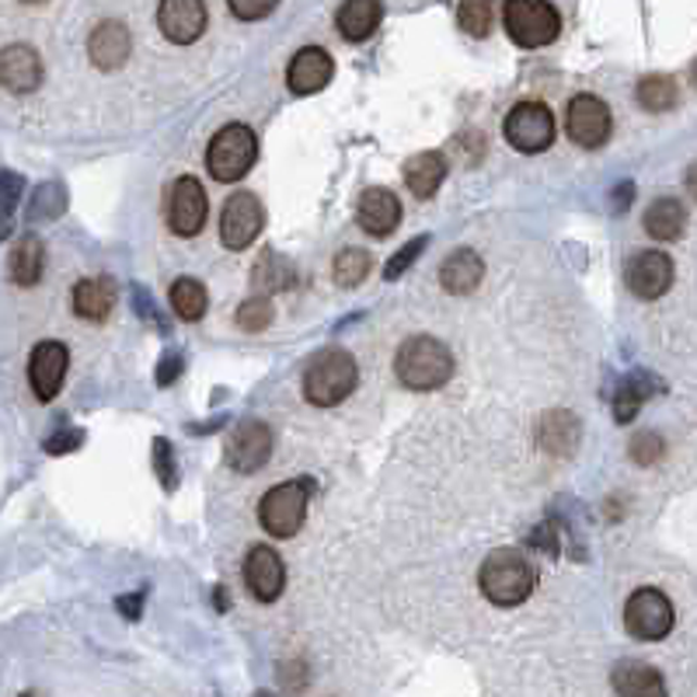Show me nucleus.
<instances>
[{
	"label": "nucleus",
	"mask_w": 697,
	"mask_h": 697,
	"mask_svg": "<svg viewBox=\"0 0 697 697\" xmlns=\"http://www.w3.org/2000/svg\"><path fill=\"white\" fill-rule=\"evenodd\" d=\"M172 443L168 440H154V468L164 489H175L178 485V471H175V457H172Z\"/></svg>",
	"instance_id": "nucleus-39"
},
{
	"label": "nucleus",
	"mask_w": 697,
	"mask_h": 697,
	"mask_svg": "<svg viewBox=\"0 0 697 697\" xmlns=\"http://www.w3.org/2000/svg\"><path fill=\"white\" fill-rule=\"evenodd\" d=\"M258 697H273V694H265V690H262V694H258Z\"/></svg>",
	"instance_id": "nucleus-48"
},
{
	"label": "nucleus",
	"mask_w": 697,
	"mask_h": 697,
	"mask_svg": "<svg viewBox=\"0 0 697 697\" xmlns=\"http://www.w3.org/2000/svg\"><path fill=\"white\" fill-rule=\"evenodd\" d=\"M273 325V304L265 296H252L238 307V328L241 331H262Z\"/></svg>",
	"instance_id": "nucleus-36"
},
{
	"label": "nucleus",
	"mask_w": 697,
	"mask_h": 697,
	"mask_svg": "<svg viewBox=\"0 0 697 697\" xmlns=\"http://www.w3.org/2000/svg\"><path fill=\"white\" fill-rule=\"evenodd\" d=\"M252 283L265 293H279V290H287L293 283V265L283 262L279 255H265L258 262V269L252 273Z\"/></svg>",
	"instance_id": "nucleus-33"
},
{
	"label": "nucleus",
	"mask_w": 697,
	"mask_h": 697,
	"mask_svg": "<svg viewBox=\"0 0 697 697\" xmlns=\"http://www.w3.org/2000/svg\"><path fill=\"white\" fill-rule=\"evenodd\" d=\"M0 85L14 94H28L42 85V60L31 46L14 42L0 53Z\"/></svg>",
	"instance_id": "nucleus-18"
},
{
	"label": "nucleus",
	"mask_w": 697,
	"mask_h": 697,
	"mask_svg": "<svg viewBox=\"0 0 697 697\" xmlns=\"http://www.w3.org/2000/svg\"><path fill=\"white\" fill-rule=\"evenodd\" d=\"M457 22L468 36H489L492 28V0H460L457 4Z\"/></svg>",
	"instance_id": "nucleus-34"
},
{
	"label": "nucleus",
	"mask_w": 697,
	"mask_h": 697,
	"mask_svg": "<svg viewBox=\"0 0 697 697\" xmlns=\"http://www.w3.org/2000/svg\"><path fill=\"white\" fill-rule=\"evenodd\" d=\"M46 269V252H42V241L36 235H25L18 241V248L11 252V279L18 287H36L42 279Z\"/></svg>",
	"instance_id": "nucleus-26"
},
{
	"label": "nucleus",
	"mask_w": 697,
	"mask_h": 697,
	"mask_svg": "<svg viewBox=\"0 0 697 697\" xmlns=\"http://www.w3.org/2000/svg\"><path fill=\"white\" fill-rule=\"evenodd\" d=\"M255 157H258L255 132L248 126H241V123H230L210 140L206 168L217 181H238V178H244L248 172H252Z\"/></svg>",
	"instance_id": "nucleus-6"
},
{
	"label": "nucleus",
	"mask_w": 697,
	"mask_h": 697,
	"mask_svg": "<svg viewBox=\"0 0 697 697\" xmlns=\"http://www.w3.org/2000/svg\"><path fill=\"white\" fill-rule=\"evenodd\" d=\"M331 74H335V60L328 56V49L307 46L290 60L287 85H290L293 94H318V91L328 88Z\"/></svg>",
	"instance_id": "nucleus-17"
},
{
	"label": "nucleus",
	"mask_w": 697,
	"mask_h": 697,
	"mask_svg": "<svg viewBox=\"0 0 697 697\" xmlns=\"http://www.w3.org/2000/svg\"><path fill=\"white\" fill-rule=\"evenodd\" d=\"M380 18H384V8H380V0H345L339 8V31L348 39V42H363L370 39Z\"/></svg>",
	"instance_id": "nucleus-23"
},
{
	"label": "nucleus",
	"mask_w": 697,
	"mask_h": 697,
	"mask_svg": "<svg viewBox=\"0 0 697 697\" xmlns=\"http://www.w3.org/2000/svg\"><path fill=\"white\" fill-rule=\"evenodd\" d=\"M115 607H119V613L126 621H137L140 607H143V593H129V596H123V600H115Z\"/></svg>",
	"instance_id": "nucleus-43"
},
{
	"label": "nucleus",
	"mask_w": 697,
	"mask_h": 697,
	"mask_svg": "<svg viewBox=\"0 0 697 697\" xmlns=\"http://www.w3.org/2000/svg\"><path fill=\"white\" fill-rule=\"evenodd\" d=\"M273 454V429L265 422H241L235 436L227 443V464L241 474H252L265 468V460Z\"/></svg>",
	"instance_id": "nucleus-15"
},
{
	"label": "nucleus",
	"mask_w": 697,
	"mask_h": 697,
	"mask_svg": "<svg viewBox=\"0 0 697 697\" xmlns=\"http://www.w3.org/2000/svg\"><path fill=\"white\" fill-rule=\"evenodd\" d=\"M307 499H311L307 478H293V481H283V485L269 489L258 503L262 527L269 530L273 537H293L307 520Z\"/></svg>",
	"instance_id": "nucleus-5"
},
{
	"label": "nucleus",
	"mask_w": 697,
	"mask_h": 697,
	"mask_svg": "<svg viewBox=\"0 0 697 697\" xmlns=\"http://www.w3.org/2000/svg\"><path fill=\"white\" fill-rule=\"evenodd\" d=\"M66 367H71V353L66 345L56 339H46L31 348V359H28V384L36 391L39 402H53L60 394L63 380H66Z\"/></svg>",
	"instance_id": "nucleus-12"
},
{
	"label": "nucleus",
	"mask_w": 697,
	"mask_h": 697,
	"mask_svg": "<svg viewBox=\"0 0 697 697\" xmlns=\"http://www.w3.org/2000/svg\"><path fill=\"white\" fill-rule=\"evenodd\" d=\"M394 373L408 391H436L454 373V356L440 339L415 335L397 348Z\"/></svg>",
	"instance_id": "nucleus-2"
},
{
	"label": "nucleus",
	"mask_w": 697,
	"mask_h": 697,
	"mask_svg": "<svg viewBox=\"0 0 697 697\" xmlns=\"http://www.w3.org/2000/svg\"><path fill=\"white\" fill-rule=\"evenodd\" d=\"M566 129L579 147L596 151V147H604L610 140V129H613L610 109L596 94H575L566 112Z\"/></svg>",
	"instance_id": "nucleus-11"
},
{
	"label": "nucleus",
	"mask_w": 697,
	"mask_h": 697,
	"mask_svg": "<svg viewBox=\"0 0 697 697\" xmlns=\"http://www.w3.org/2000/svg\"><path fill=\"white\" fill-rule=\"evenodd\" d=\"M331 276L342 290H353L359 287L363 279L370 276V255L359 252V248H345V252L335 255V265H331Z\"/></svg>",
	"instance_id": "nucleus-32"
},
{
	"label": "nucleus",
	"mask_w": 697,
	"mask_h": 697,
	"mask_svg": "<svg viewBox=\"0 0 697 697\" xmlns=\"http://www.w3.org/2000/svg\"><path fill=\"white\" fill-rule=\"evenodd\" d=\"M662 454H667V443H662L659 433H638L632 440V460L635 464H656Z\"/></svg>",
	"instance_id": "nucleus-38"
},
{
	"label": "nucleus",
	"mask_w": 697,
	"mask_h": 697,
	"mask_svg": "<svg viewBox=\"0 0 697 697\" xmlns=\"http://www.w3.org/2000/svg\"><path fill=\"white\" fill-rule=\"evenodd\" d=\"M22 697H31V694H22Z\"/></svg>",
	"instance_id": "nucleus-49"
},
{
	"label": "nucleus",
	"mask_w": 697,
	"mask_h": 697,
	"mask_svg": "<svg viewBox=\"0 0 697 697\" xmlns=\"http://www.w3.org/2000/svg\"><path fill=\"white\" fill-rule=\"evenodd\" d=\"M673 604L659 590H635L624 604V628L638 642H662L673 632Z\"/></svg>",
	"instance_id": "nucleus-7"
},
{
	"label": "nucleus",
	"mask_w": 697,
	"mask_h": 697,
	"mask_svg": "<svg viewBox=\"0 0 697 697\" xmlns=\"http://www.w3.org/2000/svg\"><path fill=\"white\" fill-rule=\"evenodd\" d=\"M684 224H687V213L676 199H656V203L645 210V230H649L656 241H676L684 235Z\"/></svg>",
	"instance_id": "nucleus-27"
},
{
	"label": "nucleus",
	"mask_w": 697,
	"mask_h": 697,
	"mask_svg": "<svg viewBox=\"0 0 697 697\" xmlns=\"http://www.w3.org/2000/svg\"><path fill=\"white\" fill-rule=\"evenodd\" d=\"M632 192H635V186H632V181H624V186L613 192V210H628V203H632Z\"/></svg>",
	"instance_id": "nucleus-45"
},
{
	"label": "nucleus",
	"mask_w": 697,
	"mask_h": 697,
	"mask_svg": "<svg viewBox=\"0 0 697 697\" xmlns=\"http://www.w3.org/2000/svg\"><path fill=\"white\" fill-rule=\"evenodd\" d=\"M503 25H506V36L517 46L537 49V46H552L558 39L561 14L547 4V0H506Z\"/></svg>",
	"instance_id": "nucleus-4"
},
{
	"label": "nucleus",
	"mask_w": 697,
	"mask_h": 697,
	"mask_svg": "<svg viewBox=\"0 0 697 697\" xmlns=\"http://www.w3.org/2000/svg\"><path fill=\"white\" fill-rule=\"evenodd\" d=\"M356 220L363 230H370L373 238H388L391 230L402 224V203H397V195L384 186H373L359 195L356 203Z\"/></svg>",
	"instance_id": "nucleus-19"
},
{
	"label": "nucleus",
	"mask_w": 697,
	"mask_h": 697,
	"mask_svg": "<svg viewBox=\"0 0 697 697\" xmlns=\"http://www.w3.org/2000/svg\"><path fill=\"white\" fill-rule=\"evenodd\" d=\"M115 304V283L112 279H85L74 287V311L85 321H105Z\"/></svg>",
	"instance_id": "nucleus-25"
},
{
	"label": "nucleus",
	"mask_w": 697,
	"mask_h": 697,
	"mask_svg": "<svg viewBox=\"0 0 697 697\" xmlns=\"http://www.w3.org/2000/svg\"><path fill=\"white\" fill-rule=\"evenodd\" d=\"M541 443L547 454H569L579 443V422L569 411H552L541 422Z\"/></svg>",
	"instance_id": "nucleus-28"
},
{
	"label": "nucleus",
	"mask_w": 697,
	"mask_h": 697,
	"mask_svg": "<svg viewBox=\"0 0 697 697\" xmlns=\"http://www.w3.org/2000/svg\"><path fill=\"white\" fill-rule=\"evenodd\" d=\"M265 227V210L252 192H238L224 203L220 213V241L230 252H244Z\"/></svg>",
	"instance_id": "nucleus-10"
},
{
	"label": "nucleus",
	"mask_w": 697,
	"mask_h": 697,
	"mask_svg": "<svg viewBox=\"0 0 697 697\" xmlns=\"http://www.w3.org/2000/svg\"><path fill=\"white\" fill-rule=\"evenodd\" d=\"M25 192V181L22 175H14V172H0V203H4L8 210H14V203L22 199Z\"/></svg>",
	"instance_id": "nucleus-42"
},
{
	"label": "nucleus",
	"mask_w": 697,
	"mask_h": 697,
	"mask_svg": "<svg viewBox=\"0 0 697 697\" xmlns=\"http://www.w3.org/2000/svg\"><path fill=\"white\" fill-rule=\"evenodd\" d=\"M11 230H14V217H11V210L0 203V241H4Z\"/></svg>",
	"instance_id": "nucleus-46"
},
{
	"label": "nucleus",
	"mask_w": 697,
	"mask_h": 697,
	"mask_svg": "<svg viewBox=\"0 0 697 697\" xmlns=\"http://www.w3.org/2000/svg\"><path fill=\"white\" fill-rule=\"evenodd\" d=\"M80 443H85V433H80V429H60V433H53L46 440V454H53V457L71 454Z\"/></svg>",
	"instance_id": "nucleus-41"
},
{
	"label": "nucleus",
	"mask_w": 697,
	"mask_h": 697,
	"mask_svg": "<svg viewBox=\"0 0 697 697\" xmlns=\"http://www.w3.org/2000/svg\"><path fill=\"white\" fill-rule=\"evenodd\" d=\"M356 380H359V370H356V359L342 353V348H325L318 353L304 370V394L311 405L318 408H331L345 402L348 394L356 391Z\"/></svg>",
	"instance_id": "nucleus-3"
},
{
	"label": "nucleus",
	"mask_w": 697,
	"mask_h": 697,
	"mask_svg": "<svg viewBox=\"0 0 697 697\" xmlns=\"http://www.w3.org/2000/svg\"><path fill=\"white\" fill-rule=\"evenodd\" d=\"M478 583H481V593H485L495 607H520L527 596L534 593L537 572L520 552L499 547V552H492L481 561Z\"/></svg>",
	"instance_id": "nucleus-1"
},
{
	"label": "nucleus",
	"mask_w": 697,
	"mask_h": 697,
	"mask_svg": "<svg viewBox=\"0 0 697 697\" xmlns=\"http://www.w3.org/2000/svg\"><path fill=\"white\" fill-rule=\"evenodd\" d=\"M132 53V39L123 22H102L88 39V56L98 71H119Z\"/></svg>",
	"instance_id": "nucleus-20"
},
{
	"label": "nucleus",
	"mask_w": 697,
	"mask_h": 697,
	"mask_svg": "<svg viewBox=\"0 0 697 697\" xmlns=\"http://www.w3.org/2000/svg\"><path fill=\"white\" fill-rule=\"evenodd\" d=\"M63 189L56 181H49V186H39L36 195H31V206H28V217L31 220H53L63 213Z\"/></svg>",
	"instance_id": "nucleus-35"
},
{
	"label": "nucleus",
	"mask_w": 697,
	"mask_h": 697,
	"mask_svg": "<svg viewBox=\"0 0 697 697\" xmlns=\"http://www.w3.org/2000/svg\"><path fill=\"white\" fill-rule=\"evenodd\" d=\"M405 186L415 199H429V195H436V189L443 186V178H446V161L443 154L436 151H422V154H411L405 161Z\"/></svg>",
	"instance_id": "nucleus-22"
},
{
	"label": "nucleus",
	"mask_w": 697,
	"mask_h": 697,
	"mask_svg": "<svg viewBox=\"0 0 697 697\" xmlns=\"http://www.w3.org/2000/svg\"><path fill=\"white\" fill-rule=\"evenodd\" d=\"M244 586L262 604L279 600V593H283V586H287V569H283V558H279L269 544H258V547L248 552V558H244Z\"/></svg>",
	"instance_id": "nucleus-14"
},
{
	"label": "nucleus",
	"mask_w": 697,
	"mask_h": 697,
	"mask_svg": "<svg viewBox=\"0 0 697 697\" xmlns=\"http://www.w3.org/2000/svg\"><path fill=\"white\" fill-rule=\"evenodd\" d=\"M426 244H429V238H411V241L402 248V252H394L391 262L384 265V279H402V276L411 269V262L426 252Z\"/></svg>",
	"instance_id": "nucleus-37"
},
{
	"label": "nucleus",
	"mask_w": 697,
	"mask_h": 697,
	"mask_svg": "<svg viewBox=\"0 0 697 697\" xmlns=\"http://www.w3.org/2000/svg\"><path fill=\"white\" fill-rule=\"evenodd\" d=\"M506 140L520 154H541L555 143V115L544 102H520L506 115Z\"/></svg>",
	"instance_id": "nucleus-8"
},
{
	"label": "nucleus",
	"mask_w": 697,
	"mask_h": 697,
	"mask_svg": "<svg viewBox=\"0 0 697 697\" xmlns=\"http://www.w3.org/2000/svg\"><path fill=\"white\" fill-rule=\"evenodd\" d=\"M206 189L199 186V178L181 175L164 195V224H168L178 238H195L206 224Z\"/></svg>",
	"instance_id": "nucleus-9"
},
{
	"label": "nucleus",
	"mask_w": 697,
	"mask_h": 697,
	"mask_svg": "<svg viewBox=\"0 0 697 697\" xmlns=\"http://www.w3.org/2000/svg\"><path fill=\"white\" fill-rule=\"evenodd\" d=\"M481 276H485V265H481V258L474 252H468V248H460V252L454 255H446V262L440 265V283L446 293H471L478 283H481Z\"/></svg>",
	"instance_id": "nucleus-24"
},
{
	"label": "nucleus",
	"mask_w": 697,
	"mask_h": 697,
	"mask_svg": "<svg viewBox=\"0 0 697 697\" xmlns=\"http://www.w3.org/2000/svg\"><path fill=\"white\" fill-rule=\"evenodd\" d=\"M610 680H613L618 697H667V680H662V673L635 659L618 662Z\"/></svg>",
	"instance_id": "nucleus-21"
},
{
	"label": "nucleus",
	"mask_w": 697,
	"mask_h": 697,
	"mask_svg": "<svg viewBox=\"0 0 697 697\" xmlns=\"http://www.w3.org/2000/svg\"><path fill=\"white\" fill-rule=\"evenodd\" d=\"M178 373H181V356H164V359H161V373H157V384H161V388H168V384H172V380H175Z\"/></svg>",
	"instance_id": "nucleus-44"
},
{
	"label": "nucleus",
	"mask_w": 697,
	"mask_h": 697,
	"mask_svg": "<svg viewBox=\"0 0 697 697\" xmlns=\"http://www.w3.org/2000/svg\"><path fill=\"white\" fill-rule=\"evenodd\" d=\"M206 304H210V296H206V287L199 283V279L186 276L172 287V307L181 321H199L206 314Z\"/></svg>",
	"instance_id": "nucleus-30"
},
{
	"label": "nucleus",
	"mask_w": 697,
	"mask_h": 697,
	"mask_svg": "<svg viewBox=\"0 0 697 697\" xmlns=\"http://www.w3.org/2000/svg\"><path fill=\"white\" fill-rule=\"evenodd\" d=\"M22 4H46V0H22Z\"/></svg>",
	"instance_id": "nucleus-47"
},
{
	"label": "nucleus",
	"mask_w": 697,
	"mask_h": 697,
	"mask_svg": "<svg viewBox=\"0 0 697 697\" xmlns=\"http://www.w3.org/2000/svg\"><path fill=\"white\" fill-rule=\"evenodd\" d=\"M230 11H235V18L241 22H258L265 14H273L279 0H227Z\"/></svg>",
	"instance_id": "nucleus-40"
},
{
	"label": "nucleus",
	"mask_w": 697,
	"mask_h": 697,
	"mask_svg": "<svg viewBox=\"0 0 697 697\" xmlns=\"http://www.w3.org/2000/svg\"><path fill=\"white\" fill-rule=\"evenodd\" d=\"M624 283L642 301H659L673 287V262L662 252H638L624 265Z\"/></svg>",
	"instance_id": "nucleus-13"
},
{
	"label": "nucleus",
	"mask_w": 697,
	"mask_h": 697,
	"mask_svg": "<svg viewBox=\"0 0 697 697\" xmlns=\"http://www.w3.org/2000/svg\"><path fill=\"white\" fill-rule=\"evenodd\" d=\"M649 388L659 391V380H652L649 373L628 377L624 384H621V391H618V397H613V419H618V422H632L635 415H638V408H642V402L649 397Z\"/></svg>",
	"instance_id": "nucleus-29"
},
{
	"label": "nucleus",
	"mask_w": 697,
	"mask_h": 697,
	"mask_svg": "<svg viewBox=\"0 0 697 697\" xmlns=\"http://www.w3.org/2000/svg\"><path fill=\"white\" fill-rule=\"evenodd\" d=\"M638 105L649 112H670L676 105V80L667 74H649L638 80Z\"/></svg>",
	"instance_id": "nucleus-31"
},
{
	"label": "nucleus",
	"mask_w": 697,
	"mask_h": 697,
	"mask_svg": "<svg viewBox=\"0 0 697 697\" xmlns=\"http://www.w3.org/2000/svg\"><path fill=\"white\" fill-rule=\"evenodd\" d=\"M157 25L175 46H192L206 31V4L203 0H161Z\"/></svg>",
	"instance_id": "nucleus-16"
}]
</instances>
